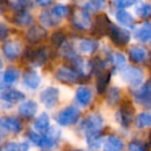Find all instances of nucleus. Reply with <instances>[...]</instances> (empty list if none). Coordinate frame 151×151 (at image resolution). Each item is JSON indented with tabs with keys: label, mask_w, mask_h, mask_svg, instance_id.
<instances>
[{
	"label": "nucleus",
	"mask_w": 151,
	"mask_h": 151,
	"mask_svg": "<svg viewBox=\"0 0 151 151\" xmlns=\"http://www.w3.org/2000/svg\"><path fill=\"white\" fill-rule=\"evenodd\" d=\"M104 126V119L99 113H92L87 116L83 121L82 127L86 134V138L101 134V130Z\"/></svg>",
	"instance_id": "obj_1"
},
{
	"label": "nucleus",
	"mask_w": 151,
	"mask_h": 151,
	"mask_svg": "<svg viewBox=\"0 0 151 151\" xmlns=\"http://www.w3.org/2000/svg\"><path fill=\"white\" fill-rule=\"evenodd\" d=\"M81 116V112L78 108L69 106L60 111L56 115V121L58 124L62 126H68L77 123Z\"/></svg>",
	"instance_id": "obj_2"
},
{
	"label": "nucleus",
	"mask_w": 151,
	"mask_h": 151,
	"mask_svg": "<svg viewBox=\"0 0 151 151\" xmlns=\"http://www.w3.org/2000/svg\"><path fill=\"white\" fill-rule=\"evenodd\" d=\"M121 77L127 84L134 88H138L142 85L144 79V73L142 69L134 66L124 67L121 70Z\"/></svg>",
	"instance_id": "obj_3"
},
{
	"label": "nucleus",
	"mask_w": 151,
	"mask_h": 151,
	"mask_svg": "<svg viewBox=\"0 0 151 151\" xmlns=\"http://www.w3.org/2000/svg\"><path fill=\"white\" fill-rule=\"evenodd\" d=\"M108 35L111 37L112 42L116 46H119V47L125 46L130 40V33L127 30L118 27V26L114 25V24H112L111 27H110Z\"/></svg>",
	"instance_id": "obj_4"
},
{
	"label": "nucleus",
	"mask_w": 151,
	"mask_h": 151,
	"mask_svg": "<svg viewBox=\"0 0 151 151\" xmlns=\"http://www.w3.org/2000/svg\"><path fill=\"white\" fill-rule=\"evenodd\" d=\"M59 95H60V91H59L58 88L53 86L48 87L40 93V103L48 109H53L58 104Z\"/></svg>",
	"instance_id": "obj_5"
},
{
	"label": "nucleus",
	"mask_w": 151,
	"mask_h": 151,
	"mask_svg": "<svg viewBox=\"0 0 151 151\" xmlns=\"http://www.w3.org/2000/svg\"><path fill=\"white\" fill-rule=\"evenodd\" d=\"M73 25L80 30H86L91 27V17L89 12L85 9H79L73 14Z\"/></svg>",
	"instance_id": "obj_6"
},
{
	"label": "nucleus",
	"mask_w": 151,
	"mask_h": 151,
	"mask_svg": "<svg viewBox=\"0 0 151 151\" xmlns=\"http://www.w3.org/2000/svg\"><path fill=\"white\" fill-rule=\"evenodd\" d=\"M45 134H46L42 137L40 147L46 149H52L58 145L59 141L61 139V132L58 127H56V126L49 127Z\"/></svg>",
	"instance_id": "obj_7"
},
{
	"label": "nucleus",
	"mask_w": 151,
	"mask_h": 151,
	"mask_svg": "<svg viewBox=\"0 0 151 151\" xmlns=\"http://www.w3.org/2000/svg\"><path fill=\"white\" fill-rule=\"evenodd\" d=\"M112 23L107 15L101 14V15L96 16L93 24L92 33L97 37H103L105 35H108V32L111 27Z\"/></svg>",
	"instance_id": "obj_8"
},
{
	"label": "nucleus",
	"mask_w": 151,
	"mask_h": 151,
	"mask_svg": "<svg viewBox=\"0 0 151 151\" xmlns=\"http://www.w3.org/2000/svg\"><path fill=\"white\" fill-rule=\"evenodd\" d=\"M55 76H56L57 80L64 84H75L79 80L78 73L66 66H62L57 69Z\"/></svg>",
	"instance_id": "obj_9"
},
{
	"label": "nucleus",
	"mask_w": 151,
	"mask_h": 151,
	"mask_svg": "<svg viewBox=\"0 0 151 151\" xmlns=\"http://www.w3.org/2000/svg\"><path fill=\"white\" fill-rule=\"evenodd\" d=\"M134 99L137 101V103H139L140 105H143L145 107L149 108L151 105V86L150 82H147L146 84H144L140 89L136 91L134 93Z\"/></svg>",
	"instance_id": "obj_10"
},
{
	"label": "nucleus",
	"mask_w": 151,
	"mask_h": 151,
	"mask_svg": "<svg viewBox=\"0 0 151 151\" xmlns=\"http://www.w3.org/2000/svg\"><path fill=\"white\" fill-rule=\"evenodd\" d=\"M47 30L42 26H32L26 33V40L31 44H38L47 37Z\"/></svg>",
	"instance_id": "obj_11"
},
{
	"label": "nucleus",
	"mask_w": 151,
	"mask_h": 151,
	"mask_svg": "<svg viewBox=\"0 0 151 151\" xmlns=\"http://www.w3.org/2000/svg\"><path fill=\"white\" fill-rule=\"evenodd\" d=\"M129 59L134 63L144 62L148 57V51L143 46H132L128 49Z\"/></svg>",
	"instance_id": "obj_12"
},
{
	"label": "nucleus",
	"mask_w": 151,
	"mask_h": 151,
	"mask_svg": "<svg viewBox=\"0 0 151 151\" xmlns=\"http://www.w3.org/2000/svg\"><path fill=\"white\" fill-rule=\"evenodd\" d=\"M73 62V67L76 69V73H78V76H82V77H88L91 73V66H90V61L85 60L82 58H78L76 57L75 59L71 60Z\"/></svg>",
	"instance_id": "obj_13"
},
{
	"label": "nucleus",
	"mask_w": 151,
	"mask_h": 151,
	"mask_svg": "<svg viewBox=\"0 0 151 151\" xmlns=\"http://www.w3.org/2000/svg\"><path fill=\"white\" fill-rule=\"evenodd\" d=\"M134 38L139 40L140 42L146 44L150 40L151 38V25L149 22H145V23L141 24V26L137 27L134 32Z\"/></svg>",
	"instance_id": "obj_14"
},
{
	"label": "nucleus",
	"mask_w": 151,
	"mask_h": 151,
	"mask_svg": "<svg viewBox=\"0 0 151 151\" xmlns=\"http://www.w3.org/2000/svg\"><path fill=\"white\" fill-rule=\"evenodd\" d=\"M23 82L27 88L31 90H35L40 85V77L37 73V71L30 69V70L25 71L23 77Z\"/></svg>",
	"instance_id": "obj_15"
},
{
	"label": "nucleus",
	"mask_w": 151,
	"mask_h": 151,
	"mask_svg": "<svg viewBox=\"0 0 151 151\" xmlns=\"http://www.w3.org/2000/svg\"><path fill=\"white\" fill-rule=\"evenodd\" d=\"M92 96V90L87 86H80L76 91V99L83 107H87L90 105Z\"/></svg>",
	"instance_id": "obj_16"
},
{
	"label": "nucleus",
	"mask_w": 151,
	"mask_h": 151,
	"mask_svg": "<svg viewBox=\"0 0 151 151\" xmlns=\"http://www.w3.org/2000/svg\"><path fill=\"white\" fill-rule=\"evenodd\" d=\"M2 52L7 60L13 61L19 57L20 53H21V47L17 42H9L3 45Z\"/></svg>",
	"instance_id": "obj_17"
},
{
	"label": "nucleus",
	"mask_w": 151,
	"mask_h": 151,
	"mask_svg": "<svg viewBox=\"0 0 151 151\" xmlns=\"http://www.w3.org/2000/svg\"><path fill=\"white\" fill-rule=\"evenodd\" d=\"M37 112V104L33 101H27L19 106V114L26 119H31Z\"/></svg>",
	"instance_id": "obj_18"
},
{
	"label": "nucleus",
	"mask_w": 151,
	"mask_h": 151,
	"mask_svg": "<svg viewBox=\"0 0 151 151\" xmlns=\"http://www.w3.org/2000/svg\"><path fill=\"white\" fill-rule=\"evenodd\" d=\"M0 99L2 101H5L7 103H19L25 99V95L19 90L15 89H5V90L0 92Z\"/></svg>",
	"instance_id": "obj_19"
},
{
	"label": "nucleus",
	"mask_w": 151,
	"mask_h": 151,
	"mask_svg": "<svg viewBox=\"0 0 151 151\" xmlns=\"http://www.w3.org/2000/svg\"><path fill=\"white\" fill-rule=\"evenodd\" d=\"M124 142L116 136H109L104 143V151H123Z\"/></svg>",
	"instance_id": "obj_20"
},
{
	"label": "nucleus",
	"mask_w": 151,
	"mask_h": 151,
	"mask_svg": "<svg viewBox=\"0 0 151 151\" xmlns=\"http://www.w3.org/2000/svg\"><path fill=\"white\" fill-rule=\"evenodd\" d=\"M1 125L13 134H18L22 130V123L19 119L15 117H3L1 119Z\"/></svg>",
	"instance_id": "obj_21"
},
{
	"label": "nucleus",
	"mask_w": 151,
	"mask_h": 151,
	"mask_svg": "<svg viewBox=\"0 0 151 151\" xmlns=\"http://www.w3.org/2000/svg\"><path fill=\"white\" fill-rule=\"evenodd\" d=\"M115 17L120 25L124 26V27H126V28L134 27V18H132V16L130 15L128 12L124 11L123 9H118L115 14Z\"/></svg>",
	"instance_id": "obj_22"
},
{
	"label": "nucleus",
	"mask_w": 151,
	"mask_h": 151,
	"mask_svg": "<svg viewBox=\"0 0 151 151\" xmlns=\"http://www.w3.org/2000/svg\"><path fill=\"white\" fill-rule=\"evenodd\" d=\"M14 22L17 25L21 26V27H27V26H30L32 24L33 17H32L31 14L27 9H25V11H19L14 16Z\"/></svg>",
	"instance_id": "obj_23"
},
{
	"label": "nucleus",
	"mask_w": 151,
	"mask_h": 151,
	"mask_svg": "<svg viewBox=\"0 0 151 151\" xmlns=\"http://www.w3.org/2000/svg\"><path fill=\"white\" fill-rule=\"evenodd\" d=\"M34 129L40 134H45L50 127V117L47 113H42L33 123Z\"/></svg>",
	"instance_id": "obj_24"
},
{
	"label": "nucleus",
	"mask_w": 151,
	"mask_h": 151,
	"mask_svg": "<svg viewBox=\"0 0 151 151\" xmlns=\"http://www.w3.org/2000/svg\"><path fill=\"white\" fill-rule=\"evenodd\" d=\"M99 48V42L94 40H82L79 42V51L83 54L90 55Z\"/></svg>",
	"instance_id": "obj_25"
},
{
	"label": "nucleus",
	"mask_w": 151,
	"mask_h": 151,
	"mask_svg": "<svg viewBox=\"0 0 151 151\" xmlns=\"http://www.w3.org/2000/svg\"><path fill=\"white\" fill-rule=\"evenodd\" d=\"M40 21L45 27H53V26H56L60 23L61 20L56 18L52 14V12L45 11L40 13Z\"/></svg>",
	"instance_id": "obj_26"
},
{
	"label": "nucleus",
	"mask_w": 151,
	"mask_h": 151,
	"mask_svg": "<svg viewBox=\"0 0 151 151\" xmlns=\"http://www.w3.org/2000/svg\"><path fill=\"white\" fill-rule=\"evenodd\" d=\"M111 80V73H105L103 71L99 75V78L96 80V89L99 93H104L108 88V85Z\"/></svg>",
	"instance_id": "obj_27"
},
{
	"label": "nucleus",
	"mask_w": 151,
	"mask_h": 151,
	"mask_svg": "<svg viewBox=\"0 0 151 151\" xmlns=\"http://www.w3.org/2000/svg\"><path fill=\"white\" fill-rule=\"evenodd\" d=\"M47 57H48V54H47L46 49L40 48V49H37V50H34L30 63H32V64L35 65V66H40V65H42L46 62Z\"/></svg>",
	"instance_id": "obj_28"
},
{
	"label": "nucleus",
	"mask_w": 151,
	"mask_h": 151,
	"mask_svg": "<svg viewBox=\"0 0 151 151\" xmlns=\"http://www.w3.org/2000/svg\"><path fill=\"white\" fill-rule=\"evenodd\" d=\"M136 125L138 128H147L151 125V114L149 112H142L136 119Z\"/></svg>",
	"instance_id": "obj_29"
},
{
	"label": "nucleus",
	"mask_w": 151,
	"mask_h": 151,
	"mask_svg": "<svg viewBox=\"0 0 151 151\" xmlns=\"http://www.w3.org/2000/svg\"><path fill=\"white\" fill-rule=\"evenodd\" d=\"M60 53L64 58L73 60L77 57V53H76L75 49H73V45L69 42H63L60 46Z\"/></svg>",
	"instance_id": "obj_30"
},
{
	"label": "nucleus",
	"mask_w": 151,
	"mask_h": 151,
	"mask_svg": "<svg viewBox=\"0 0 151 151\" xmlns=\"http://www.w3.org/2000/svg\"><path fill=\"white\" fill-rule=\"evenodd\" d=\"M29 150V145L27 143H15L9 142L6 143L4 146L1 148V151H28Z\"/></svg>",
	"instance_id": "obj_31"
},
{
	"label": "nucleus",
	"mask_w": 151,
	"mask_h": 151,
	"mask_svg": "<svg viewBox=\"0 0 151 151\" xmlns=\"http://www.w3.org/2000/svg\"><path fill=\"white\" fill-rule=\"evenodd\" d=\"M19 70L16 67H9L5 70L4 75H3V80L7 84H13V83L17 82L19 79Z\"/></svg>",
	"instance_id": "obj_32"
},
{
	"label": "nucleus",
	"mask_w": 151,
	"mask_h": 151,
	"mask_svg": "<svg viewBox=\"0 0 151 151\" xmlns=\"http://www.w3.org/2000/svg\"><path fill=\"white\" fill-rule=\"evenodd\" d=\"M7 3L9 6L15 11H25L29 6H31V1L30 0H7Z\"/></svg>",
	"instance_id": "obj_33"
},
{
	"label": "nucleus",
	"mask_w": 151,
	"mask_h": 151,
	"mask_svg": "<svg viewBox=\"0 0 151 151\" xmlns=\"http://www.w3.org/2000/svg\"><path fill=\"white\" fill-rule=\"evenodd\" d=\"M120 99V90L116 87H112V88L109 89L107 94V103L109 104L110 106H116L118 105Z\"/></svg>",
	"instance_id": "obj_34"
},
{
	"label": "nucleus",
	"mask_w": 151,
	"mask_h": 151,
	"mask_svg": "<svg viewBox=\"0 0 151 151\" xmlns=\"http://www.w3.org/2000/svg\"><path fill=\"white\" fill-rule=\"evenodd\" d=\"M136 14L137 16H139L142 19H148L151 15V6L149 3L143 2L137 6L136 9Z\"/></svg>",
	"instance_id": "obj_35"
},
{
	"label": "nucleus",
	"mask_w": 151,
	"mask_h": 151,
	"mask_svg": "<svg viewBox=\"0 0 151 151\" xmlns=\"http://www.w3.org/2000/svg\"><path fill=\"white\" fill-rule=\"evenodd\" d=\"M52 14L58 19H62L68 16L69 14V7L64 4H56L52 9Z\"/></svg>",
	"instance_id": "obj_36"
},
{
	"label": "nucleus",
	"mask_w": 151,
	"mask_h": 151,
	"mask_svg": "<svg viewBox=\"0 0 151 151\" xmlns=\"http://www.w3.org/2000/svg\"><path fill=\"white\" fill-rule=\"evenodd\" d=\"M111 60L112 63L114 64V66L117 67V68H123L126 64L125 56L120 52H115L114 54H112Z\"/></svg>",
	"instance_id": "obj_37"
},
{
	"label": "nucleus",
	"mask_w": 151,
	"mask_h": 151,
	"mask_svg": "<svg viewBox=\"0 0 151 151\" xmlns=\"http://www.w3.org/2000/svg\"><path fill=\"white\" fill-rule=\"evenodd\" d=\"M106 6V0H90L84 6L87 12H96Z\"/></svg>",
	"instance_id": "obj_38"
},
{
	"label": "nucleus",
	"mask_w": 151,
	"mask_h": 151,
	"mask_svg": "<svg viewBox=\"0 0 151 151\" xmlns=\"http://www.w3.org/2000/svg\"><path fill=\"white\" fill-rule=\"evenodd\" d=\"M116 120H117V122H119L123 127L127 128L128 126L130 125V123H132V116L128 115V114L124 113V112H122V111H119L116 114Z\"/></svg>",
	"instance_id": "obj_39"
},
{
	"label": "nucleus",
	"mask_w": 151,
	"mask_h": 151,
	"mask_svg": "<svg viewBox=\"0 0 151 151\" xmlns=\"http://www.w3.org/2000/svg\"><path fill=\"white\" fill-rule=\"evenodd\" d=\"M90 66H91V71L95 73L96 75H99L105 69V62L99 57H95V58H93L90 61Z\"/></svg>",
	"instance_id": "obj_40"
},
{
	"label": "nucleus",
	"mask_w": 151,
	"mask_h": 151,
	"mask_svg": "<svg viewBox=\"0 0 151 151\" xmlns=\"http://www.w3.org/2000/svg\"><path fill=\"white\" fill-rule=\"evenodd\" d=\"M65 42V34L62 31H55L51 36V44L53 47L60 48V46Z\"/></svg>",
	"instance_id": "obj_41"
},
{
	"label": "nucleus",
	"mask_w": 151,
	"mask_h": 151,
	"mask_svg": "<svg viewBox=\"0 0 151 151\" xmlns=\"http://www.w3.org/2000/svg\"><path fill=\"white\" fill-rule=\"evenodd\" d=\"M87 140V144L88 147L92 150H97V149L101 148V143H103V139H101V134L99 136H93V137H88L86 138Z\"/></svg>",
	"instance_id": "obj_42"
},
{
	"label": "nucleus",
	"mask_w": 151,
	"mask_h": 151,
	"mask_svg": "<svg viewBox=\"0 0 151 151\" xmlns=\"http://www.w3.org/2000/svg\"><path fill=\"white\" fill-rule=\"evenodd\" d=\"M128 151H149L148 145L139 141H132L128 144Z\"/></svg>",
	"instance_id": "obj_43"
},
{
	"label": "nucleus",
	"mask_w": 151,
	"mask_h": 151,
	"mask_svg": "<svg viewBox=\"0 0 151 151\" xmlns=\"http://www.w3.org/2000/svg\"><path fill=\"white\" fill-rule=\"evenodd\" d=\"M28 138H29V140L31 141L33 144H35L36 146L40 147V143H42V136H40V134H37V132H28Z\"/></svg>",
	"instance_id": "obj_44"
},
{
	"label": "nucleus",
	"mask_w": 151,
	"mask_h": 151,
	"mask_svg": "<svg viewBox=\"0 0 151 151\" xmlns=\"http://www.w3.org/2000/svg\"><path fill=\"white\" fill-rule=\"evenodd\" d=\"M9 27L4 23L0 22V42H4L7 38V36H9Z\"/></svg>",
	"instance_id": "obj_45"
},
{
	"label": "nucleus",
	"mask_w": 151,
	"mask_h": 151,
	"mask_svg": "<svg viewBox=\"0 0 151 151\" xmlns=\"http://www.w3.org/2000/svg\"><path fill=\"white\" fill-rule=\"evenodd\" d=\"M117 6L120 9H128L137 2V0H117Z\"/></svg>",
	"instance_id": "obj_46"
},
{
	"label": "nucleus",
	"mask_w": 151,
	"mask_h": 151,
	"mask_svg": "<svg viewBox=\"0 0 151 151\" xmlns=\"http://www.w3.org/2000/svg\"><path fill=\"white\" fill-rule=\"evenodd\" d=\"M33 52L34 50L31 48H27L24 52V55H23V59L27 62H30L31 61V58H32V55H33Z\"/></svg>",
	"instance_id": "obj_47"
},
{
	"label": "nucleus",
	"mask_w": 151,
	"mask_h": 151,
	"mask_svg": "<svg viewBox=\"0 0 151 151\" xmlns=\"http://www.w3.org/2000/svg\"><path fill=\"white\" fill-rule=\"evenodd\" d=\"M36 3H37L40 6H42V7H47L52 3L53 0H35Z\"/></svg>",
	"instance_id": "obj_48"
},
{
	"label": "nucleus",
	"mask_w": 151,
	"mask_h": 151,
	"mask_svg": "<svg viewBox=\"0 0 151 151\" xmlns=\"http://www.w3.org/2000/svg\"><path fill=\"white\" fill-rule=\"evenodd\" d=\"M4 3H7V0H0V4H4Z\"/></svg>",
	"instance_id": "obj_49"
},
{
	"label": "nucleus",
	"mask_w": 151,
	"mask_h": 151,
	"mask_svg": "<svg viewBox=\"0 0 151 151\" xmlns=\"http://www.w3.org/2000/svg\"><path fill=\"white\" fill-rule=\"evenodd\" d=\"M2 66H3V63H2V60H1V58H0V69L2 68Z\"/></svg>",
	"instance_id": "obj_50"
},
{
	"label": "nucleus",
	"mask_w": 151,
	"mask_h": 151,
	"mask_svg": "<svg viewBox=\"0 0 151 151\" xmlns=\"http://www.w3.org/2000/svg\"><path fill=\"white\" fill-rule=\"evenodd\" d=\"M73 151H81V150H73Z\"/></svg>",
	"instance_id": "obj_51"
}]
</instances>
